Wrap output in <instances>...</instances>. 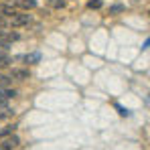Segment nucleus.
Here are the masks:
<instances>
[{
	"label": "nucleus",
	"mask_w": 150,
	"mask_h": 150,
	"mask_svg": "<svg viewBox=\"0 0 150 150\" xmlns=\"http://www.w3.org/2000/svg\"><path fill=\"white\" fill-rule=\"evenodd\" d=\"M28 23H30V16L28 14H18L16 12V14L10 16V25L12 26H23V25H28Z\"/></svg>",
	"instance_id": "f257e3e1"
},
{
	"label": "nucleus",
	"mask_w": 150,
	"mask_h": 150,
	"mask_svg": "<svg viewBox=\"0 0 150 150\" xmlns=\"http://www.w3.org/2000/svg\"><path fill=\"white\" fill-rule=\"evenodd\" d=\"M2 146H4L6 150H12V148H16V146H18V136H10V138H6Z\"/></svg>",
	"instance_id": "f03ea898"
},
{
	"label": "nucleus",
	"mask_w": 150,
	"mask_h": 150,
	"mask_svg": "<svg viewBox=\"0 0 150 150\" xmlns=\"http://www.w3.org/2000/svg\"><path fill=\"white\" fill-rule=\"evenodd\" d=\"M14 96H16V91H14V89H4V87L0 85V101L10 100V98H14Z\"/></svg>",
	"instance_id": "7ed1b4c3"
},
{
	"label": "nucleus",
	"mask_w": 150,
	"mask_h": 150,
	"mask_svg": "<svg viewBox=\"0 0 150 150\" xmlns=\"http://www.w3.org/2000/svg\"><path fill=\"white\" fill-rule=\"evenodd\" d=\"M12 77L14 79H28V71L26 69H12Z\"/></svg>",
	"instance_id": "20e7f679"
},
{
	"label": "nucleus",
	"mask_w": 150,
	"mask_h": 150,
	"mask_svg": "<svg viewBox=\"0 0 150 150\" xmlns=\"http://www.w3.org/2000/svg\"><path fill=\"white\" fill-rule=\"evenodd\" d=\"M16 4L23 6V8H35V6H37L35 0H16Z\"/></svg>",
	"instance_id": "39448f33"
},
{
	"label": "nucleus",
	"mask_w": 150,
	"mask_h": 150,
	"mask_svg": "<svg viewBox=\"0 0 150 150\" xmlns=\"http://www.w3.org/2000/svg\"><path fill=\"white\" fill-rule=\"evenodd\" d=\"M25 61L26 63H39V61H41V55H39V53H30V55L25 57Z\"/></svg>",
	"instance_id": "423d86ee"
},
{
	"label": "nucleus",
	"mask_w": 150,
	"mask_h": 150,
	"mask_svg": "<svg viewBox=\"0 0 150 150\" xmlns=\"http://www.w3.org/2000/svg\"><path fill=\"white\" fill-rule=\"evenodd\" d=\"M114 105H116V110H118V114H120V116H130V112H128V110H126L124 105H120V103H114Z\"/></svg>",
	"instance_id": "0eeeda50"
},
{
	"label": "nucleus",
	"mask_w": 150,
	"mask_h": 150,
	"mask_svg": "<svg viewBox=\"0 0 150 150\" xmlns=\"http://www.w3.org/2000/svg\"><path fill=\"white\" fill-rule=\"evenodd\" d=\"M122 10H124L122 4H114V6L110 8V14H118V12H122Z\"/></svg>",
	"instance_id": "6e6552de"
},
{
	"label": "nucleus",
	"mask_w": 150,
	"mask_h": 150,
	"mask_svg": "<svg viewBox=\"0 0 150 150\" xmlns=\"http://www.w3.org/2000/svg\"><path fill=\"white\" fill-rule=\"evenodd\" d=\"M12 130H14V126H4V128H0V136H6V134H10V132H12Z\"/></svg>",
	"instance_id": "1a4fd4ad"
},
{
	"label": "nucleus",
	"mask_w": 150,
	"mask_h": 150,
	"mask_svg": "<svg viewBox=\"0 0 150 150\" xmlns=\"http://www.w3.org/2000/svg\"><path fill=\"white\" fill-rule=\"evenodd\" d=\"M4 65H8V57L4 55V51H0V67H4Z\"/></svg>",
	"instance_id": "9d476101"
},
{
	"label": "nucleus",
	"mask_w": 150,
	"mask_h": 150,
	"mask_svg": "<svg viewBox=\"0 0 150 150\" xmlns=\"http://www.w3.org/2000/svg\"><path fill=\"white\" fill-rule=\"evenodd\" d=\"M87 6H89V8H100V6H101V0H89V2H87Z\"/></svg>",
	"instance_id": "9b49d317"
},
{
	"label": "nucleus",
	"mask_w": 150,
	"mask_h": 150,
	"mask_svg": "<svg viewBox=\"0 0 150 150\" xmlns=\"http://www.w3.org/2000/svg\"><path fill=\"white\" fill-rule=\"evenodd\" d=\"M2 25H4V18H2V16H0V26H2Z\"/></svg>",
	"instance_id": "f8f14e48"
},
{
	"label": "nucleus",
	"mask_w": 150,
	"mask_h": 150,
	"mask_svg": "<svg viewBox=\"0 0 150 150\" xmlns=\"http://www.w3.org/2000/svg\"><path fill=\"white\" fill-rule=\"evenodd\" d=\"M0 150H6V148H4V146H2V144H0Z\"/></svg>",
	"instance_id": "ddd939ff"
}]
</instances>
